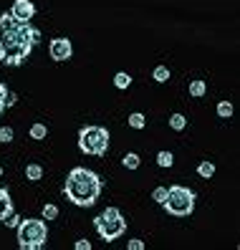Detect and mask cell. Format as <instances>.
Segmentation results:
<instances>
[{
    "label": "cell",
    "mask_w": 240,
    "mask_h": 250,
    "mask_svg": "<svg viewBox=\"0 0 240 250\" xmlns=\"http://www.w3.org/2000/svg\"><path fill=\"white\" fill-rule=\"evenodd\" d=\"M0 177H3V167H0Z\"/></svg>",
    "instance_id": "f1b7e54d"
},
{
    "label": "cell",
    "mask_w": 240,
    "mask_h": 250,
    "mask_svg": "<svg viewBox=\"0 0 240 250\" xmlns=\"http://www.w3.org/2000/svg\"><path fill=\"white\" fill-rule=\"evenodd\" d=\"M164 197H167V187H154V192H152V200L154 202H164Z\"/></svg>",
    "instance_id": "603a6c76"
},
{
    "label": "cell",
    "mask_w": 240,
    "mask_h": 250,
    "mask_svg": "<svg viewBox=\"0 0 240 250\" xmlns=\"http://www.w3.org/2000/svg\"><path fill=\"white\" fill-rule=\"evenodd\" d=\"M215 111H218L220 119H230V116H233V104H230V101H220Z\"/></svg>",
    "instance_id": "ffe728a7"
},
{
    "label": "cell",
    "mask_w": 240,
    "mask_h": 250,
    "mask_svg": "<svg viewBox=\"0 0 240 250\" xmlns=\"http://www.w3.org/2000/svg\"><path fill=\"white\" fill-rule=\"evenodd\" d=\"M79 149L88 157H107L109 152V129L88 124L79 129Z\"/></svg>",
    "instance_id": "5b68a950"
},
{
    "label": "cell",
    "mask_w": 240,
    "mask_h": 250,
    "mask_svg": "<svg viewBox=\"0 0 240 250\" xmlns=\"http://www.w3.org/2000/svg\"><path fill=\"white\" fill-rule=\"evenodd\" d=\"M127 124H129L131 129H144V126H147V116H144L142 111H134V114H129Z\"/></svg>",
    "instance_id": "7c38bea8"
},
{
    "label": "cell",
    "mask_w": 240,
    "mask_h": 250,
    "mask_svg": "<svg viewBox=\"0 0 240 250\" xmlns=\"http://www.w3.org/2000/svg\"><path fill=\"white\" fill-rule=\"evenodd\" d=\"M3 61H5V48L0 46V63H3Z\"/></svg>",
    "instance_id": "83f0119b"
},
{
    "label": "cell",
    "mask_w": 240,
    "mask_h": 250,
    "mask_svg": "<svg viewBox=\"0 0 240 250\" xmlns=\"http://www.w3.org/2000/svg\"><path fill=\"white\" fill-rule=\"evenodd\" d=\"M101 189H104L101 177L86 167H73L64 182V195L76 208H94L96 200L101 197Z\"/></svg>",
    "instance_id": "7a4b0ae2"
},
{
    "label": "cell",
    "mask_w": 240,
    "mask_h": 250,
    "mask_svg": "<svg viewBox=\"0 0 240 250\" xmlns=\"http://www.w3.org/2000/svg\"><path fill=\"white\" fill-rule=\"evenodd\" d=\"M56 217H58V208H56V205H43V220L48 223V220H56Z\"/></svg>",
    "instance_id": "7402d4cb"
},
{
    "label": "cell",
    "mask_w": 240,
    "mask_h": 250,
    "mask_svg": "<svg viewBox=\"0 0 240 250\" xmlns=\"http://www.w3.org/2000/svg\"><path fill=\"white\" fill-rule=\"evenodd\" d=\"M187 91H190L192 99H202V96L207 94V83H205L202 79H195V81L190 83V89H187Z\"/></svg>",
    "instance_id": "30bf717a"
},
{
    "label": "cell",
    "mask_w": 240,
    "mask_h": 250,
    "mask_svg": "<svg viewBox=\"0 0 240 250\" xmlns=\"http://www.w3.org/2000/svg\"><path fill=\"white\" fill-rule=\"evenodd\" d=\"M122 165H124L127 169H139L142 159H139V154H137V152H127V154L122 157Z\"/></svg>",
    "instance_id": "8fae6325"
},
{
    "label": "cell",
    "mask_w": 240,
    "mask_h": 250,
    "mask_svg": "<svg viewBox=\"0 0 240 250\" xmlns=\"http://www.w3.org/2000/svg\"><path fill=\"white\" fill-rule=\"evenodd\" d=\"M28 134H31V139H46L48 137V126L46 124H41V122H36L33 126H31V131H28Z\"/></svg>",
    "instance_id": "2e32d148"
},
{
    "label": "cell",
    "mask_w": 240,
    "mask_h": 250,
    "mask_svg": "<svg viewBox=\"0 0 240 250\" xmlns=\"http://www.w3.org/2000/svg\"><path fill=\"white\" fill-rule=\"evenodd\" d=\"M18 232V248L21 250H41L48 243V225L46 220L38 217H21V223L16 228Z\"/></svg>",
    "instance_id": "3957f363"
},
{
    "label": "cell",
    "mask_w": 240,
    "mask_h": 250,
    "mask_svg": "<svg viewBox=\"0 0 240 250\" xmlns=\"http://www.w3.org/2000/svg\"><path fill=\"white\" fill-rule=\"evenodd\" d=\"M10 212H16V208H13V200H10V192H8V187L0 185V223H3Z\"/></svg>",
    "instance_id": "9c48e42d"
},
{
    "label": "cell",
    "mask_w": 240,
    "mask_h": 250,
    "mask_svg": "<svg viewBox=\"0 0 240 250\" xmlns=\"http://www.w3.org/2000/svg\"><path fill=\"white\" fill-rule=\"evenodd\" d=\"M41 38V28H36L31 21H18L10 13H0V46L5 48V66H23Z\"/></svg>",
    "instance_id": "6da1fadb"
},
{
    "label": "cell",
    "mask_w": 240,
    "mask_h": 250,
    "mask_svg": "<svg viewBox=\"0 0 240 250\" xmlns=\"http://www.w3.org/2000/svg\"><path fill=\"white\" fill-rule=\"evenodd\" d=\"M73 248H76V250H91V243H88V240H76Z\"/></svg>",
    "instance_id": "4316f807"
},
{
    "label": "cell",
    "mask_w": 240,
    "mask_h": 250,
    "mask_svg": "<svg viewBox=\"0 0 240 250\" xmlns=\"http://www.w3.org/2000/svg\"><path fill=\"white\" fill-rule=\"evenodd\" d=\"M157 165L170 169V167L175 165V157H172V152H164V149H162V152H157Z\"/></svg>",
    "instance_id": "d6986e66"
},
{
    "label": "cell",
    "mask_w": 240,
    "mask_h": 250,
    "mask_svg": "<svg viewBox=\"0 0 240 250\" xmlns=\"http://www.w3.org/2000/svg\"><path fill=\"white\" fill-rule=\"evenodd\" d=\"M48 56L53 58V61H58V63L68 61V58L73 56V43H71V38H53V41L48 43Z\"/></svg>",
    "instance_id": "52a82bcc"
},
{
    "label": "cell",
    "mask_w": 240,
    "mask_h": 250,
    "mask_svg": "<svg viewBox=\"0 0 240 250\" xmlns=\"http://www.w3.org/2000/svg\"><path fill=\"white\" fill-rule=\"evenodd\" d=\"M170 76H172V73H170V68H167V66H157V68L152 71V79H154L157 83H167V81H170Z\"/></svg>",
    "instance_id": "ac0fdd59"
},
{
    "label": "cell",
    "mask_w": 240,
    "mask_h": 250,
    "mask_svg": "<svg viewBox=\"0 0 240 250\" xmlns=\"http://www.w3.org/2000/svg\"><path fill=\"white\" fill-rule=\"evenodd\" d=\"M43 177V167L41 165H28L25 167V180L28 182H38Z\"/></svg>",
    "instance_id": "e0dca14e"
},
{
    "label": "cell",
    "mask_w": 240,
    "mask_h": 250,
    "mask_svg": "<svg viewBox=\"0 0 240 250\" xmlns=\"http://www.w3.org/2000/svg\"><path fill=\"white\" fill-rule=\"evenodd\" d=\"M114 86H116L119 91H124V89H129V86H131V76H129L127 71H119L116 76H114Z\"/></svg>",
    "instance_id": "5bb4252c"
},
{
    "label": "cell",
    "mask_w": 240,
    "mask_h": 250,
    "mask_svg": "<svg viewBox=\"0 0 240 250\" xmlns=\"http://www.w3.org/2000/svg\"><path fill=\"white\" fill-rule=\"evenodd\" d=\"M197 174H200V177L202 180H210V177H215V165H213V162H200V165H197Z\"/></svg>",
    "instance_id": "9a60e30c"
},
{
    "label": "cell",
    "mask_w": 240,
    "mask_h": 250,
    "mask_svg": "<svg viewBox=\"0 0 240 250\" xmlns=\"http://www.w3.org/2000/svg\"><path fill=\"white\" fill-rule=\"evenodd\" d=\"M94 228L104 243H114L127 232V217L122 215L119 208H107L94 217Z\"/></svg>",
    "instance_id": "277c9868"
},
{
    "label": "cell",
    "mask_w": 240,
    "mask_h": 250,
    "mask_svg": "<svg viewBox=\"0 0 240 250\" xmlns=\"http://www.w3.org/2000/svg\"><path fill=\"white\" fill-rule=\"evenodd\" d=\"M5 99H8V86L0 81V114H3L8 106H5Z\"/></svg>",
    "instance_id": "cb8c5ba5"
},
{
    "label": "cell",
    "mask_w": 240,
    "mask_h": 250,
    "mask_svg": "<svg viewBox=\"0 0 240 250\" xmlns=\"http://www.w3.org/2000/svg\"><path fill=\"white\" fill-rule=\"evenodd\" d=\"M13 137H16V131H13V126H0V142L3 144H10Z\"/></svg>",
    "instance_id": "44dd1931"
},
{
    "label": "cell",
    "mask_w": 240,
    "mask_h": 250,
    "mask_svg": "<svg viewBox=\"0 0 240 250\" xmlns=\"http://www.w3.org/2000/svg\"><path fill=\"white\" fill-rule=\"evenodd\" d=\"M129 250H144V240H127Z\"/></svg>",
    "instance_id": "484cf974"
},
{
    "label": "cell",
    "mask_w": 240,
    "mask_h": 250,
    "mask_svg": "<svg viewBox=\"0 0 240 250\" xmlns=\"http://www.w3.org/2000/svg\"><path fill=\"white\" fill-rule=\"evenodd\" d=\"M8 13H10L13 18H18V21H31L36 16V5L31 3V0H16Z\"/></svg>",
    "instance_id": "ba28073f"
},
{
    "label": "cell",
    "mask_w": 240,
    "mask_h": 250,
    "mask_svg": "<svg viewBox=\"0 0 240 250\" xmlns=\"http://www.w3.org/2000/svg\"><path fill=\"white\" fill-rule=\"evenodd\" d=\"M18 104V94L16 91H8V99H5V106L10 109V106H16Z\"/></svg>",
    "instance_id": "d4e9b609"
},
{
    "label": "cell",
    "mask_w": 240,
    "mask_h": 250,
    "mask_svg": "<svg viewBox=\"0 0 240 250\" xmlns=\"http://www.w3.org/2000/svg\"><path fill=\"white\" fill-rule=\"evenodd\" d=\"M170 129H175V131H182V129H187V116L185 114H172L170 116Z\"/></svg>",
    "instance_id": "4fadbf2b"
},
{
    "label": "cell",
    "mask_w": 240,
    "mask_h": 250,
    "mask_svg": "<svg viewBox=\"0 0 240 250\" xmlns=\"http://www.w3.org/2000/svg\"><path fill=\"white\" fill-rule=\"evenodd\" d=\"M195 192L190 187H185V185H172V187H167V197H164V202H162V208L167 210V215H172V217H187V215H192L195 212Z\"/></svg>",
    "instance_id": "8992f818"
}]
</instances>
